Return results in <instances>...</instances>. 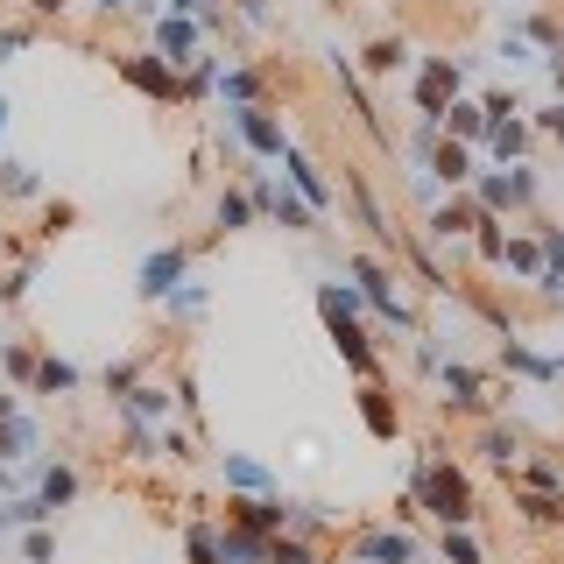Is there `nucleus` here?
Masks as SVG:
<instances>
[{
  "instance_id": "nucleus-47",
  "label": "nucleus",
  "mask_w": 564,
  "mask_h": 564,
  "mask_svg": "<svg viewBox=\"0 0 564 564\" xmlns=\"http://www.w3.org/2000/svg\"><path fill=\"white\" fill-rule=\"evenodd\" d=\"M22 290H29V269H14L8 282H0V304H22Z\"/></svg>"
},
{
  "instance_id": "nucleus-10",
  "label": "nucleus",
  "mask_w": 564,
  "mask_h": 564,
  "mask_svg": "<svg viewBox=\"0 0 564 564\" xmlns=\"http://www.w3.org/2000/svg\"><path fill=\"white\" fill-rule=\"evenodd\" d=\"M184 269H191V247H155L149 261H141V296H149V304H163V296L176 290V282H184Z\"/></svg>"
},
{
  "instance_id": "nucleus-6",
  "label": "nucleus",
  "mask_w": 564,
  "mask_h": 564,
  "mask_svg": "<svg viewBox=\"0 0 564 564\" xmlns=\"http://www.w3.org/2000/svg\"><path fill=\"white\" fill-rule=\"evenodd\" d=\"M226 522L247 529V536H282V529L296 522V501H282V494H234V501H226Z\"/></svg>"
},
{
  "instance_id": "nucleus-15",
  "label": "nucleus",
  "mask_w": 564,
  "mask_h": 564,
  "mask_svg": "<svg viewBox=\"0 0 564 564\" xmlns=\"http://www.w3.org/2000/svg\"><path fill=\"white\" fill-rule=\"evenodd\" d=\"M282 170H290V191H296V198H304L317 219H325V212H332V184H325V170H317L311 155H296V149L282 155Z\"/></svg>"
},
{
  "instance_id": "nucleus-43",
  "label": "nucleus",
  "mask_w": 564,
  "mask_h": 564,
  "mask_svg": "<svg viewBox=\"0 0 564 564\" xmlns=\"http://www.w3.org/2000/svg\"><path fill=\"white\" fill-rule=\"evenodd\" d=\"M29 43H35V29H0V64H8V57H22Z\"/></svg>"
},
{
  "instance_id": "nucleus-29",
  "label": "nucleus",
  "mask_w": 564,
  "mask_h": 564,
  "mask_svg": "<svg viewBox=\"0 0 564 564\" xmlns=\"http://www.w3.org/2000/svg\"><path fill=\"white\" fill-rule=\"evenodd\" d=\"M501 269H516V275H529V282H536V275H543V247H536V234L508 240V247H501Z\"/></svg>"
},
{
  "instance_id": "nucleus-1",
  "label": "nucleus",
  "mask_w": 564,
  "mask_h": 564,
  "mask_svg": "<svg viewBox=\"0 0 564 564\" xmlns=\"http://www.w3.org/2000/svg\"><path fill=\"white\" fill-rule=\"evenodd\" d=\"M410 501L423 516H437L445 529H473V480L452 466V458H423L410 473Z\"/></svg>"
},
{
  "instance_id": "nucleus-25",
  "label": "nucleus",
  "mask_w": 564,
  "mask_h": 564,
  "mask_svg": "<svg viewBox=\"0 0 564 564\" xmlns=\"http://www.w3.org/2000/svg\"><path fill=\"white\" fill-rule=\"evenodd\" d=\"M35 445H43V431H35V416H0V458H29Z\"/></svg>"
},
{
  "instance_id": "nucleus-18",
  "label": "nucleus",
  "mask_w": 564,
  "mask_h": 564,
  "mask_svg": "<svg viewBox=\"0 0 564 564\" xmlns=\"http://www.w3.org/2000/svg\"><path fill=\"white\" fill-rule=\"evenodd\" d=\"M473 226H480V205H473L466 191H452L445 205H431V234H437V240H466Z\"/></svg>"
},
{
  "instance_id": "nucleus-37",
  "label": "nucleus",
  "mask_w": 564,
  "mask_h": 564,
  "mask_svg": "<svg viewBox=\"0 0 564 564\" xmlns=\"http://www.w3.org/2000/svg\"><path fill=\"white\" fill-rule=\"evenodd\" d=\"M99 381H106V395L120 402V395H128V388L141 381V360H106V375H99Z\"/></svg>"
},
{
  "instance_id": "nucleus-31",
  "label": "nucleus",
  "mask_w": 564,
  "mask_h": 564,
  "mask_svg": "<svg viewBox=\"0 0 564 564\" xmlns=\"http://www.w3.org/2000/svg\"><path fill=\"white\" fill-rule=\"evenodd\" d=\"M437 557H445V564H487V557H480V536H473V529H445Z\"/></svg>"
},
{
  "instance_id": "nucleus-5",
  "label": "nucleus",
  "mask_w": 564,
  "mask_h": 564,
  "mask_svg": "<svg viewBox=\"0 0 564 564\" xmlns=\"http://www.w3.org/2000/svg\"><path fill=\"white\" fill-rule=\"evenodd\" d=\"M458 85H466V70L452 57H423L416 64V120L423 128H445V106L458 99Z\"/></svg>"
},
{
  "instance_id": "nucleus-21",
  "label": "nucleus",
  "mask_w": 564,
  "mask_h": 564,
  "mask_svg": "<svg viewBox=\"0 0 564 564\" xmlns=\"http://www.w3.org/2000/svg\"><path fill=\"white\" fill-rule=\"evenodd\" d=\"M480 458L508 473V466L522 458V431H516V423H487V431H480Z\"/></svg>"
},
{
  "instance_id": "nucleus-12",
  "label": "nucleus",
  "mask_w": 564,
  "mask_h": 564,
  "mask_svg": "<svg viewBox=\"0 0 564 564\" xmlns=\"http://www.w3.org/2000/svg\"><path fill=\"white\" fill-rule=\"evenodd\" d=\"M360 423H367V437H375V445H395V437H402V410L388 402L381 381H360Z\"/></svg>"
},
{
  "instance_id": "nucleus-27",
  "label": "nucleus",
  "mask_w": 564,
  "mask_h": 564,
  "mask_svg": "<svg viewBox=\"0 0 564 564\" xmlns=\"http://www.w3.org/2000/svg\"><path fill=\"white\" fill-rule=\"evenodd\" d=\"M522 43L536 50V57H557V50H564V22H557V14H522Z\"/></svg>"
},
{
  "instance_id": "nucleus-39",
  "label": "nucleus",
  "mask_w": 564,
  "mask_h": 564,
  "mask_svg": "<svg viewBox=\"0 0 564 564\" xmlns=\"http://www.w3.org/2000/svg\"><path fill=\"white\" fill-rule=\"evenodd\" d=\"M22 557L29 564H57V536H50V529H29V536H22Z\"/></svg>"
},
{
  "instance_id": "nucleus-50",
  "label": "nucleus",
  "mask_w": 564,
  "mask_h": 564,
  "mask_svg": "<svg viewBox=\"0 0 564 564\" xmlns=\"http://www.w3.org/2000/svg\"><path fill=\"white\" fill-rule=\"evenodd\" d=\"M93 8H106V14H120V8H134V0H93Z\"/></svg>"
},
{
  "instance_id": "nucleus-7",
  "label": "nucleus",
  "mask_w": 564,
  "mask_h": 564,
  "mask_svg": "<svg viewBox=\"0 0 564 564\" xmlns=\"http://www.w3.org/2000/svg\"><path fill=\"white\" fill-rule=\"evenodd\" d=\"M120 78H128L141 99H155V106L184 99V85H176V70H170L163 57H155V50H134V57H120Z\"/></svg>"
},
{
  "instance_id": "nucleus-20",
  "label": "nucleus",
  "mask_w": 564,
  "mask_h": 564,
  "mask_svg": "<svg viewBox=\"0 0 564 564\" xmlns=\"http://www.w3.org/2000/svg\"><path fill=\"white\" fill-rule=\"evenodd\" d=\"M516 508H522V522H536V529L564 522V494H551V487H516Z\"/></svg>"
},
{
  "instance_id": "nucleus-26",
  "label": "nucleus",
  "mask_w": 564,
  "mask_h": 564,
  "mask_svg": "<svg viewBox=\"0 0 564 564\" xmlns=\"http://www.w3.org/2000/svg\"><path fill=\"white\" fill-rule=\"evenodd\" d=\"M70 494H78V473H70V466H43V473H35V501H43L50 516H57Z\"/></svg>"
},
{
  "instance_id": "nucleus-19",
  "label": "nucleus",
  "mask_w": 564,
  "mask_h": 564,
  "mask_svg": "<svg viewBox=\"0 0 564 564\" xmlns=\"http://www.w3.org/2000/svg\"><path fill=\"white\" fill-rule=\"evenodd\" d=\"M536 247H543V275H536V290L557 304V296H564V234H557V226H536Z\"/></svg>"
},
{
  "instance_id": "nucleus-33",
  "label": "nucleus",
  "mask_w": 564,
  "mask_h": 564,
  "mask_svg": "<svg viewBox=\"0 0 564 564\" xmlns=\"http://www.w3.org/2000/svg\"><path fill=\"white\" fill-rule=\"evenodd\" d=\"M473 247H480V261H487V269H501V247H508L501 219H487V212H480V226H473Z\"/></svg>"
},
{
  "instance_id": "nucleus-40",
  "label": "nucleus",
  "mask_w": 564,
  "mask_h": 564,
  "mask_svg": "<svg viewBox=\"0 0 564 564\" xmlns=\"http://www.w3.org/2000/svg\"><path fill=\"white\" fill-rule=\"evenodd\" d=\"M155 458H191V431H155Z\"/></svg>"
},
{
  "instance_id": "nucleus-2",
  "label": "nucleus",
  "mask_w": 564,
  "mask_h": 564,
  "mask_svg": "<svg viewBox=\"0 0 564 564\" xmlns=\"http://www.w3.org/2000/svg\"><path fill=\"white\" fill-rule=\"evenodd\" d=\"M352 290H360V304L375 311V317H388L395 332H410V339L423 332V325H416V311L402 304V290H395V269H388L381 254H352Z\"/></svg>"
},
{
  "instance_id": "nucleus-52",
  "label": "nucleus",
  "mask_w": 564,
  "mask_h": 564,
  "mask_svg": "<svg viewBox=\"0 0 564 564\" xmlns=\"http://www.w3.org/2000/svg\"><path fill=\"white\" fill-rule=\"evenodd\" d=\"M317 564H346V557H317Z\"/></svg>"
},
{
  "instance_id": "nucleus-51",
  "label": "nucleus",
  "mask_w": 564,
  "mask_h": 564,
  "mask_svg": "<svg viewBox=\"0 0 564 564\" xmlns=\"http://www.w3.org/2000/svg\"><path fill=\"white\" fill-rule=\"evenodd\" d=\"M8 113H14V106H8V99H0V134H8Z\"/></svg>"
},
{
  "instance_id": "nucleus-42",
  "label": "nucleus",
  "mask_w": 564,
  "mask_h": 564,
  "mask_svg": "<svg viewBox=\"0 0 564 564\" xmlns=\"http://www.w3.org/2000/svg\"><path fill=\"white\" fill-rule=\"evenodd\" d=\"M522 487H551V494H557V487H564V466H557V458H543V466H529Z\"/></svg>"
},
{
  "instance_id": "nucleus-38",
  "label": "nucleus",
  "mask_w": 564,
  "mask_h": 564,
  "mask_svg": "<svg viewBox=\"0 0 564 564\" xmlns=\"http://www.w3.org/2000/svg\"><path fill=\"white\" fill-rule=\"evenodd\" d=\"M0 367H8V375L22 381V388L35 381V352H29V346H0Z\"/></svg>"
},
{
  "instance_id": "nucleus-28",
  "label": "nucleus",
  "mask_w": 564,
  "mask_h": 564,
  "mask_svg": "<svg viewBox=\"0 0 564 564\" xmlns=\"http://www.w3.org/2000/svg\"><path fill=\"white\" fill-rule=\"evenodd\" d=\"M487 149H494V163H522V149H529V128L522 120H501V128H487Z\"/></svg>"
},
{
  "instance_id": "nucleus-23",
  "label": "nucleus",
  "mask_w": 564,
  "mask_h": 564,
  "mask_svg": "<svg viewBox=\"0 0 564 564\" xmlns=\"http://www.w3.org/2000/svg\"><path fill=\"white\" fill-rule=\"evenodd\" d=\"M445 141H466V149H473V141H487V113H480V99H452L445 106Z\"/></svg>"
},
{
  "instance_id": "nucleus-48",
  "label": "nucleus",
  "mask_w": 564,
  "mask_h": 564,
  "mask_svg": "<svg viewBox=\"0 0 564 564\" xmlns=\"http://www.w3.org/2000/svg\"><path fill=\"white\" fill-rule=\"evenodd\" d=\"M70 219H78V212H70V205H50V219H43V234H50V240H57V234H64V226H70Z\"/></svg>"
},
{
  "instance_id": "nucleus-14",
  "label": "nucleus",
  "mask_w": 564,
  "mask_h": 564,
  "mask_svg": "<svg viewBox=\"0 0 564 564\" xmlns=\"http://www.w3.org/2000/svg\"><path fill=\"white\" fill-rule=\"evenodd\" d=\"M501 367L522 375V381H564V352H536L522 339H501Z\"/></svg>"
},
{
  "instance_id": "nucleus-24",
  "label": "nucleus",
  "mask_w": 564,
  "mask_h": 564,
  "mask_svg": "<svg viewBox=\"0 0 564 564\" xmlns=\"http://www.w3.org/2000/svg\"><path fill=\"white\" fill-rule=\"evenodd\" d=\"M70 388H78V367H70V360H57V352H43V360H35V381H29V395H70Z\"/></svg>"
},
{
  "instance_id": "nucleus-46",
  "label": "nucleus",
  "mask_w": 564,
  "mask_h": 564,
  "mask_svg": "<svg viewBox=\"0 0 564 564\" xmlns=\"http://www.w3.org/2000/svg\"><path fill=\"white\" fill-rule=\"evenodd\" d=\"M536 128H543V134H557V141H564V99H557V106H543V113H536Z\"/></svg>"
},
{
  "instance_id": "nucleus-3",
  "label": "nucleus",
  "mask_w": 564,
  "mask_h": 564,
  "mask_svg": "<svg viewBox=\"0 0 564 564\" xmlns=\"http://www.w3.org/2000/svg\"><path fill=\"white\" fill-rule=\"evenodd\" d=\"M226 149H247L261 155V163H282L290 155V134H282V120L269 106H226Z\"/></svg>"
},
{
  "instance_id": "nucleus-16",
  "label": "nucleus",
  "mask_w": 564,
  "mask_h": 564,
  "mask_svg": "<svg viewBox=\"0 0 564 564\" xmlns=\"http://www.w3.org/2000/svg\"><path fill=\"white\" fill-rule=\"evenodd\" d=\"M219 480L234 494H275V473L261 466V458H247V452H219Z\"/></svg>"
},
{
  "instance_id": "nucleus-49",
  "label": "nucleus",
  "mask_w": 564,
  "mask_h": 564,
  "mask_svg": "<svg viewBox=\"0 0 564 564\" xmlns=\"http://www.w3.org/2000/svg\"><path fill=\"white\" fill-rule=\"evenodd\" d=\"M29 8H35V14H64L70 0H29Z\"/></svg>"
},
{
  "instance_id": "nucleus-35",
  "label": "nucleus",
  "mask_w": 564,
  "mask_h": 564,
  "mask_svg": "<svg viewBox=\"0 0 564 564\" xmlns=\"http://www.w3.org/2000/svg\"><path fill=\"white\" fill-rule=\"evenodd\" d=\"M269 564H317V551L304 536H290V529H282V536H269Z\"/></svg>"
},
{
  "instance_id": "nucleus-45",
  "label": "nucleus",
  "mask_w": 564,
  "mask_h": 564,
  "mask_svg": "<svg viewBox=\"0 0 564 564\" xmlns=\"http://www.w3.org/2000/svg\"><path fill=\"white\" fill-rule=\"evenodd\" d=\"M176 410L198 416V381H191V375H176Z\"/></svg>"
},
{
  "instance_id": "nucleus-34",
  "label": "nucleus",
  "mask_w": 564,
  "mask_h": 564,
  "mask_svg": "<svg viewBox=\"0 0 564 564\" xmlns=\"http://www.w3.org/2000/svg\"><path fill=\"white\" fill-rule=\"evenodd\" d=\"M184 543H191V564H226L219 557V522H191Z\"/></svg>"
},
{
  "instance_id": "nucleus-9",
  "label": "nucleus",
  "mask_w": 564,
  "mask_h": 564,
  "mask_svg": "<svg viewBox=\"0 0 564 564\" xmlns=\"http://www.w3.org/2000/svg\"><path fill=\"white\" fill-rule=\"evenodd\" d=\"M155 57L170 70H184L191 57H205V29L184 22V14H163V22H155Z\"/></svg>"
},
{
  "instance_id": "nucleus-32",
  "label": "nucleus",
  "mask_w": 564,
  "mask_h": 564,
  "mask_svg": "<svg viewBox=\"0 0 564 564\" xmlns=\"http://www.w3.org/2000/svg\"><path fill=\"white\" fill-rule=\"evenodd\" d=\"M212 219H219L226 234H240V226L254 219V205H247V191H219V205H212Z\"/></svg>"
},
{
  "instance_id": "nucleus-22",
  "label": "nucleus",
  "mask_w": 564,
  "mask_h": 564,
  "mask_svg": "<svg viewBox=\"0 0 564 564\" xmlns=\"http://www.w3.org/2000/svg\"><path fill=\"white\" fill-rule=\"evenodd\" d=\"M212 93H219L226 106H261V70H247V64H226Z\"/></svg>"
},
{
  "instance_id": "nucleus-44",
  "label": "nucleus",
  "mask_w": 564,
  "mask_h": 564,
  "mask_svg": "<svg viewBox=\"0 0 564 564\" xmlns=\"http://www.w3.org/2000/svg\"><path fill=\"white\" fill-rule=\"evenodd\" d=\"M501 57H508V64H516V70H522V64H543V57H536V50H529V43H522V35H501Z\"/></svg>"
},
{
  "instance_id": "nucleus-8",
  "label": "nucleus",
  "mask_w": 564,
  "mask_h": 564,
  "mask_svg": "<svg viewBox=\"0 0 564 564\" xmlns=\"http://www.w3.org/2000/svg\"><path fill=\"white\" fill-rule=\"evenodd\" d=\"M346 564H416V536L410 529H360Z\"/></svg>"
},
{
  "instance_id": "nucleus-13",
  "label": "nucleus",
  "mask_w": 564,
  "mask_h": 564,
  "mask_svg": "<svg viewBox=\"0 0 564 564\" xmlns=\"http://www.w3.org/2000/svg\"><path fill=\"white\" fill-rule=\"evenodd\" d=\"M437 381H445V410H487V381H480V367H466V360H445L437 367Z\"/></svg>"
},
{
  "instance_id": "nucleus-30",
  "label": "nucleus",
  "mask_w": 564,
  "mask_h": 564,
  "mask_svg": "<svg viewBox=\"0 0 564 564\" xmlns=\"http://www.w3.org/2000/svg\"><path fill=\"white\" fill-rule=\"evenodd\" d=\"M410 64V43H402V35H381V43H367V70H375V78H388V70H402Z\"/></svg>"
},
{
  "instance_id": "nucleus-17",
  "label": "nucleus",
  "mask_w": 564,
  "mask_h": 564,
  "mask_svg": "<svg viewBox=\"0 0 564 564\" xmlns=\"http://www.w3.org/2000/svg\"><path fill=\"white\" fill-rule=\"evenodd\" d=\"M346 184H352V205H360V226H367V240H375L381 254H395V247H402V234L388 226V212L375 205V191H367V176H346Z\"/></svg>"
},
{
  "instance_id": "nucleus-53",
  "label": "nucleus",
  "mask_w": 564,
  "mask_h": 564,
  "mask_svg": "<svg viewBox=\"0 0 564 564\" xmlns=\"http://www.w3.org/2000/svg\"><path fill=\"white\" fill-rule=\"evenodd\" d=\"M522 8H536V0H522Z\"/></svg>"
},
{
  "instance_id": "nucleus-41",
  "label": "nucleus",
  "mask_w": 564,
  "mask_h": 564,
  "mask_svg": "<svg viewBox=\"0 0 564 564\" xmlns=\"http://www.w3.org/2000/svg\"><path fill=\"white\" fill-rule=\"evenodd\" d=\"M0 191H8V198H29V191H35V176H29L22 163H0Z\"/></svg>"
},
{
  "instance_id": "nucleus-11",
  "label": "nucleus",
  "mask_w": 564,
  "mask_h": 564,
  "mask_svg": "<svg viewBox=\"0 0 564 564\" xmlns=\"http://www.w3.org/2000/svg\"><path fill=\"white\" fill-rule=\"evenodd\" d=\"M423 176H431V184H445V191H466V184H473V149H466V141H445V134H437V149L423 155Z\"/></svg>"
},
{
  "instance_id": "nucleus-4",
  "label": "nucleus",
  "mask_w": 564,
  "mask_h": 564,
  "mask_svg": "<svg viewBox=\"0 0 564 564\" xmlns=\"http://www.w3.org/2000/svg\"><path fill=\"white\" fill-rule=\"evenodd\" d=\"M473 205L487 212V219H501L508 205H529L536 198V170L529 163H508V170H473V191H466Z\"/></svg>"
},
{
  "instance_id": "nucleus-36",
  "label": "nucleus",
  "mask_w": 564,
  "mask_h": 564,
  "mask_svg": "<svg viewBox=\"0 0 564 564\" xmlns=\"http://www.w3.org/2000/svg\"><path fill=\"white\" fill-rule=\"evenodd\" d=\"M163 304H170V317H198L205 311V282H176Z\"/></svg>"
}]
</instances>
